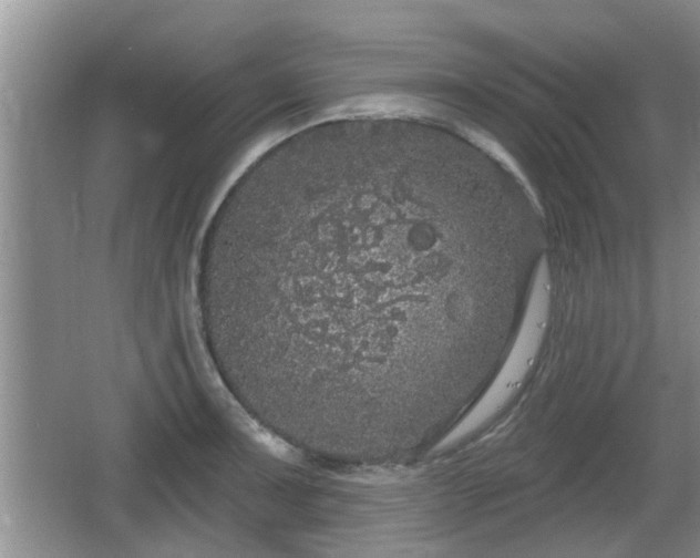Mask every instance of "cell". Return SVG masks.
<instances>
[{
	"label": "cell",
	"mask_w": 700,
	"mask_h": 558,
	"mask_svg": "<svg viewBox=\"0 0 700 558\" xmlns=\"http://www.w3.org/2000/svg\"><path fill=\"white\" fill-rule=\"evenodd\" d=\"M501 223L430 137L354 127L243 173L200 248L213 347L274 426L359 450L428 438L451 413L463 335L514 299Z\"/></svg>",
	"instance_id": "cell-1"
}]
</instances>
